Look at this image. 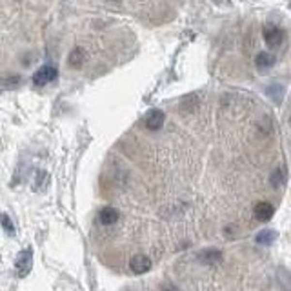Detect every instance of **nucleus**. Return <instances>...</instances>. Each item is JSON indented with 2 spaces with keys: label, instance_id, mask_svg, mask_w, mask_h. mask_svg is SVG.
Wrapping results in <instances>:
<instances>
[{
  "label": "nucleus",
  "instance_id": "1",
  "mask_svg": "<svg viewBox=\"0 0 291 291\" xmlns=\"http://www.w3.org/2000/svg\"><path fill=\"white\" fill-rule=\"evenodd\" d=\"M31 264H33V251H31V247H26V249H22V251L18 253V257H16V260H15L16 275L20 276V278L30 275Z\"/></svg>",
  "mask_w": 291,
  "mask_h": 291
},
{
  "label": "nucleus",
  "instance_id": "2",
  "mask_svg": "<svg viewBox=\"0 0 291 291\" xmlns=\"http://www.w3.org/2000/svg\"><path fill=\"white\" fill-rule=\"evenodd\" d=\"M57 77H59V71H57V67L42 66L37 71V73L33 75V84H35V86H38V88H42V86H47L49 82H53V80H55Z\"/></svg>",
  "mask_w": 291,
  "mask_h": 291
},
{
  "label": "nucleus",
  "instance_id": "3",
  "mask_svg": "<svg viewBox=\"0 0 291 291\" xmlns=\"http://www.w3.org/2000/svg\"><path fill=\"white\" fill-rule=\"evenodd\" d=\"M129 269L133 271L135 275H144V273H148L151 269V260L150 257H146V255H135L133 259L129 260Z\"/></svg>",
  "mask_w": 291,
  "mask_h": 291
},
{
  "label": "nucleus",
  "instance_id": "4",
  "mask_svg": "<svg viewBox=\"0 0 291 291\" xmlns=\"http://www.w3.org/2000/svg\"><path fill=\"white\" fill-rule=\"evenodd\" d=\"M164 120H166V115L164 111H160V109H151L148 115H146V127L150 129V131H157L160 127L164 126Z\"/></svg>",
  "mask_w": 291,
  "mask_h": 291
},
{
  "label": "nucleus",
  "instance_id": "5",
  "mask_svg": "<svg viewBox=\"0 0 291 291\" xmlns=\"http://www.w3.org/2000/svg\"><path fill=\"white\" fill-rule=\"evenodd\" d=\"M264 40H266V44H268L269 47H276V46L282 44V40H284L282 31L278 30L276 26H266V28H264Z\"/></svg>",
  "mask_w": 291,
  "mask_h": 291
},
{
  "label": "nucleus",
  "instance_id": "6",
  "mask_svg": "<svg viewBox=\"0 0 291 291\" xmlns=\"http://www.w3.org/2000/svg\"><path fill=\"white\" fill-rule=\"evenodd\" d=\"M199 260L204 266H215L222 260V251H218L216 247H209V249H202L199 253Z\"/></svg>",
  "mask_w": 291,
  "mask_h": 291
},
{
  "label": "nucleus",
  "instance_id": "7",
  "mask_svg": "<svg viewBox=\"0 0 291 291\" xmlns=\"http://www.w3.org/2000/svg\"><path fill=\"white\" fill-rule=\"evenodd\" d=\"M253 213H255V218H257V220L268 222L269 218L273 216V213H275V208H273L269 202H259V204L253 208Z\"/></svg>",
  "mask_w": 291,
  "mask_h": 291
},
{
  "label": "nucleus",
  "instance_id": "8",
  "mask_svg": "<svg viewBox=\"0 0 291 291\" xmlns=\"http://www.w3.org/2000/svg\"><path fill=\"white\" fill-rule=\"evenodd\" d=\"M119 211L115 208H102L100 209V213H98V220L102 222L104 226H111L115 224V222H119Z\"/></svg>",
  "mask_w": 291,
  "mask_h": 291
},
{
  "label": "nucleus",
  "instance_id": "9",
  "mask_svg": "<svg viewBox=\"0 0 291 291\" xmlns=\"http://www.w3.org/2000/svg\"><path fill=\"white\" fill-rule=\"evenodd\" d=\"M255 66L259 67L260 71L269 69L271 66H275V57L271 53H259L257 59H255Z\"/></svg>",
  "mask_w": 291,
  "mask_h": 291
},
{
  "label": "nucleus",
  "instance_id": "10",
  "mask_svg": "<svg viewBox=\"0 0 291 291\" xmlns=\"http://www.w3.org/2000/svg\"><path fill=\"white\" fill-rule=\"evenodd\" d=\"M84 60H86V53H84L82 47H75L73 51L69 53V66L78 69V67H82Z\"/></svg>",
  "mask_w": 291,
  "mask_h": 291
},
{
  "label": "nucleus",
  "instance_id": "11",
  "mask_svg": "<svg viewBox=\"0 0 291 291\" xmlns=\"http://www.w3.org/2000/svg\"><path fill=\"white\" fill-rule=\"evenodd\" d=\"M284 179H286V169L284 168H276L275 171L271 173V186L278 189L284 184Z\"/></svg>",
  "mask_w": 291,
  "mask_h": 291
},
{
  "label": "nucleus",
  "instance_id": "12",
  "mask_svg": "<svg viewBox=\"0 0 291 291\" xmlns=\"http://www.w3.org/2000/svg\"><path fill=\"white\" fill-rule=\"evenodd\" d=\"M276 233L271 231V230H266V231H260L259 235H257V242L259 244H271L273 240H275Z\"/></svg>",
  "mask_w": 291,
  "mask_h": 291
},
{
  "label": "nucleus",
  "instance_id": "13",
  "mask_svg": "<svg viewBox=\"0 0 291 291\" xmlns=\"http://www.w3.org/2000/svg\"><path fill=\"white\" fill-rule=\"evenodd\" d=\"M0 220H2L4 230H6L9 235H13V233H15V228H13V224H11V218H9L8 215H2V216H0Z\"/></svg>",
  "mask_w": 291,
  "mask_h": 291
},
{
  "label": "nucleus",
  "instance_id": "14",
  "mask_svg": "<svg viewBox=\"0 0 291 291\" xmlns=\"http://www.w3.org/2000/svg\"><path fill=\"white\" fill-rule=\"evenodd\" d=\"M162 291H179L175 286H171V284H166V286H162Z\"/></svg>",
  "mask_w": 291,
  "mask_h": 291
}]
</instances>
